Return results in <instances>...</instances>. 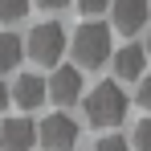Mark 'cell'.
Segmentation results:
<instances>
[{
    "label": "cell",
    "mask_w": 151,
    "mask_h": 151,
    "mask_svg": "<svg viewBox=\"0 0 151 151\" xmlns=\"http://www.w3.org/2000/svg\"><path fill=\"white\" fill-rule=\"evenodd\" d=\"M127 106H131V98L123 94V86H114V82H98L86 98H82V110H86V123L90 127H119L127 119Z\"/></svg>",
    "instance_id": "1"
},
{
    "label": "cell",
    "mask_w": 151,
    "mask_h": 151,
    "mask_svg": "<svg viewBox=\"0 0 151 151\" xmlns=\"http://www.w3.org/2000/svg\"><path fill=\"white\" fill-rule=\"evenodd\" d=\"M110 29L102 21H86L74 33V61L78 70H102V61H110Z\"/></svg>",
    "instance_id": "2"
},
{
    "label": "cell",
    "mask_w": 151,
    "mask_h": 151,
    "mask_svg": "<svg viewBox=\"0 0 151 151\" xmlns=\"http://www.w3.org/2000/svg\"><path fill=\"white\" fill-rule=\"evenodd\" d=\"M61 53H65V29L57 21H41V25L29 29L25 37V57H33L37 65H61Z\"/></svg>",
    "instance_id": "3"
},
{
    "label": "cell",
    "mask_w": 151,
    "mask_h": 151,
    "mask_svg": "<svg viewBox=\"0 0 151 151\" xmlns=\"http://www.w3.org/2000/svg\"><path fill=\"white\" fill-rule=\"evenodd\" d=\"M37 139H41L45 151H74V143H78V123L65 114V110H57V114H49V119H41Z\"/></svg>",
    "instance_id": "4"
},
{
    "label": "cell",
    "mask_w": 151,
    "mask_h": 151,
    "mask_svg": "<svg viewBox=\"0 0 151 151\" xmlns=\"http://www.w3.org/2000/svg\"><path fill=\"white\" fill-rule=\"evenodd\" d=\"M110 21H114L119 33L135 37L151 21V0H110Z\"/></svg>",
    "instance_id": "5"
},
{
    "label": "cell",
    "mask_w": 151,
    "mask_h": 151,
    "mask_svg": "<svg viewBox=\"0 0 151 151\" xmlns=\"http://www.w3.org/2000/svg\"><path fill=\"white\" fill-rule=\"evenodd\" d=\"M45 90H49V98L57 102V106H74V102L82 98V70H78V65H53Z\"/></svg>",
    "instance_id": "6"
},
{
    "label": "cell",
    "mask_w": 151,
    "mask_h": 151,
    "mask_svg": "<svg viewBox=\"0 0 151 151\" xmlns=\"http://www.w3.org/2000/svg\"><path fill=\"white\" fill-rule=\"evenodd\" d=\"M37 123L33 119H4L0 123V151H33Z\"/></svg>",
    "instance_id": "7"
},
{
    "label": "cell",
    "mask_w": 151,
    "mask_h": 151,
    "mask_svg": "<svg viewBox=\"0 0 151 151\" xmlns=\"http://www.w3.org/2000/svg\"><path fill=\"white\" fill-rule=\"evenodd\" d=\"M8 98L17 102L21 110H37L41 102L49 98V90H45V78L41 74H21L12 82V90H8Z\"/></svg>",
    "instance_id": "8"
},
{
    "label": "cell",
    "mask_w": 151,
    "mask_h": 151,
    "mask_svg": "<svg viewBox=\"0 0 151 151\" xmlns=\"http://www.w3.org/2000/svg\"><path fill=\"white\" fill-rule=\"evenodd\" d=\"M110 61H114V74L123 78V82H139L143 70H147V53H143V45H123V49L110 53Z\"/></svg>",
    "instance_id": "9"
},
{
    "label": "cell",
    "mask_w": 151,
    "mask_h": 151,
    "mask_svg": "<svg viewBox=\"0 0 151 151\" xmlns=\"http://www.w3.org/2000/svg\"><path fill=\"white\" fill-rule=\"evenodd\" d=\"M25 57V37L17 33H0V74H12Z\"/></svg>",
    "instance_id": "10"
},
{
    "label": "cell",
    "mask_w": 151,
    "mask_h": 151,
    "mask_svg": "<svg viewBox=\"0 0 151 151\" xmlns=\"http://www.w3.org/2000/svg\"><path fill=\"white\" fill-rule=\"evenodd\" d=\"M131 147H135V151H151V119H139V123H135Z\"/></svg>",
    "instance_id": "11"
},
{
    "label": "cell",
    "mask_w": 151,
    "mask_h": 151,
    "mask_svg": "<svg viewBox=\"0 0 151 151\" xmlns=\"http://www.w3.org/2000/svg\"><path fill=\"white\" fill-rule=\"evenodd\" d=\"M29 0H0V21H25Z\"/></svg>",
    "instance_id": "12"
},
{
    "label": "cell",
    "mask_w": 151,
    "mask_h": 151,
    "mask_svg": "<svg viewBox=\"0 0 151 151\" xmlns=\"http://www.w3.org/2000/svg\"><path fill=\"white\" fill-rule=\"evenodd\" d=\"M94 151H131V143H127L123 135H106V139L94 143Z\"/></svg>",
    "instance_id": "13"
},
{
    "label": "cell",
    "mask_w": 151,
    "mask_h": 151,
    "mask_svg": "<svg viewBox=\"0 0 151 151\" xmlns=\"http://www.w3.org/2000/svg\"><path fill=\"white\" fill-rule=\"evenodd\" d=\"M135 102L143 106V110H151V74L139 78V90H135Z\"/></svg>",
    "instance_id": "14"
},
{
    "label": "cell",
    "mask_w": 151,
    "mask_h": 151,
    "mask_svg": "<svg viewBox=\"0 0 151 151\" xmlns=\"http://www.w3.org/2000/svg\"><path fill=\"white\" fill-rule=\"evenodd\" d=\"M78 8H82L86 17H98V12H106V8H110V0H78Z\"/></svg>",
    "instance_id": "15"
},
{
    "label": "cell",
    "mask_w": 151,
    "mask_h": 151,
    "mask_svg": "<svg viewBox=\"0 0 151 151\" xmlns=\"http://www.w3.org/2000/svg\"><path fill=\"white\" fill-rule=\"evenodd\" d=\"M37 4H41V8H49V12H53V8H65L70 0H37Z\"/></svg>",
    "instance_id": "16"
},
{
    "label": "cell",
    "mask_w": 151,
    "mask_h": 151,
    "mask_svg": "<svg viewBox=\"0 0 151 151\" xmlns=\"http://www.w3.org/2000/svg\"><path fill=\"white\" fill-rule=\"evenodd\" d=\"M4 106H8V86L0 82V114H4Z\"/></svg>",
    "instance_id": "17"
},
{
    "label": "cell",
    "mask_w": 151,
    "mask_h": 151,
    "mask_svg": "<svg viewBox=\"0 0 151 151\" xmlns=\"http://www.w3.org/2000/svg\"><path fill=\"white\" fill-rule=\"evenodd\" d=\"M143 53H147V57H151V29H147V45H143Z\"/></svg>",
    "instance_id": "18"
}]
</instances>
